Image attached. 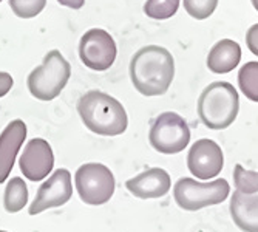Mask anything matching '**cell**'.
<instances>
[{
	"mask_svg": "<svg viewBox=\"0 0 258 232\" xmlns=\"http://www.w3.org/2000/svg\"><path fill=\"white\" fill-rule=\"evenodd\" d=\"M175 78V61L167 48L147 45L130 61V79L144 96H161Z\"/></svg>",
	"mask_w": 258,
	"mask_h": 232,
	"instance_id": "1",
	"label": "cell"
},
{
	"mask_svg": "<svg viewBox=\"0 0 258 232\" xmlns=\"http://www.w3.org/2000/svg\"><path fill=\"white\" fill-rule=\"evenodd\" d=\"M78 111L88 130L102 136H118L127 130L128 118L122 104L107 93L91 90L81 96Z\"/></svg>",
	"mask_w": 258,
	"mask_h": 232,
	"instance_id": "2",
	"label": "cell"
},
{
	"mask_svg": "<svg viewBox=\"0 0 258 232\" xmlns=\"http://www.w3.org/2000/svg\"><path fill=\"white\" fill-rule=\"evenodd\" d=\"M240 110L238 93L229 82H212L198 99V116L201 123L212 130H224L237 120Z\"/></svg>",
	"mask_w": 258,
	"mask_h": 232,
	"instance_id": "3",
	"label": "cell"
},
{
	"mask_svg": "<svg viewBox=\"0 0 258 232\" xmlns=\"http://www.w3.org/2000/svg\"><path fill=\"white\" fill-rule=\"evenodd\" d=\"M72 76V67L57 50H51L43 57L40 67L28 76L30 93L40 101H53L60 95Z\"/></svg>",
	"mask_w": 258,
	"mask_h": 232,
	"instance_id": "4",
	"label": "cell"
},
{
	"mask_svg": "<svg viewBox=\"0 0 258 232\" xmlns=\"http://www.w3.org/2000/svg\"><path fill=\"white\" fill-rule=\"evenodd\" d=\"M230 192L226 180L218 178L210 183H200L194 178H181L173 188L176 204L184 211H200L203 207L223 203Z\"/></svg>",
	"mask_w": 258,
	"mask_h": 232,
	"instance_id": "5",
	"label": "cell"
},
{
	"mask_svg": "<svg viewBox=\"0 0 258 232\" xmlns=\"http://www.w3.org/2000/svg\"><path fill=\"white\" fill-rule=\"evenodd\" d=\"M149 141L155 150L164 155L182 152L190 143V129L182 116L175 111H166L156 116L152 123Z\"/></svg>",
	"mask_w": 258,
	"mask_h": 232,
	"instance_id": "6",
	"label": "cell"
},
{
	"mask_svg": "<svg viewBox=\"0 0 258 232\" xmlns=\"http://www.w3.org/2000/svg\"><path fill=\"white\" fill-rule=\"evenodd\" d=\"M75 181L81 200L87 204H104L114 194V177L107 166L99 162H88L81 166Z\"/></svg>",
	"mask_w": 258,
	"mask_h": 232,
	"instance_id": "7",
	"label": "cell"
},
{
	"mask_svg": "<svg viewBox=\"0 0 258 232\" xmlns=\"http://www.w3.org/2000/svg\"><path fill=\"white\" fill-rule=\"evenodd\" d=\"M118 48L116 42L101 28L88 30L79 42V57L85 67L95 72H105L108 70L116 59Z\"/></svg>",
	"mask_w": 258,
	"mask_h": 232,
	"instance_id": "8",
	"label": "cell"
},
{
	"mask_svg": "<svg viewBox=\"0 0 258 232\" xmlns=\"http://www.w3.org/2000/svg\"><path fill=\"white\" fill-rule=\"evenodd\" d=\"M73 195V186H72V173L67 169H57L48 181H45L37 194L34 201L30 206V215L40 214L46 209L59 207L70 201Z\"/></svg>",
	"mask_w": 258,
	"mask_h": 232,
	"instance_id": "9",
	"label": "cell"
},
{
	"mask_svg": "<svg viewBox=\"0 0 258 232\" xmlns=\"http://www.w3.org/2000/svg\"><path fill=\"white\" fill-rule=\"evenodd\" d=\"M224 166L221 147L212 139H198L187 155V167L200 180L215 178Z\"/></svg>",
	"mask_w": 258,
	"mask_h": 232,
	"instance_id": "10",
	"label": "cell"
},
{
	"mask_svg": "<svg viewBox=\"0 0 258 232\" xmlns=\"http://www.w3.org/2000/svg\"><path fill=\"white\" fill-rule=\"evenodd\" d=\"M19 166L22 173L31 181H40L53 170L54 155L51 146L42 138H34L25 146Z\"/></svg>",
	"mask_w": 258,
	"mask_h": 232,
	"instance_id": "11",
	"label": "cell"
},
{
	"mask_svg": "<svg viewBox=\"0 0 258 232\" xmlns=\"http://www.w3.org/2000/svg\"><path fill=\"white\" fill-rule=\"evenodd\" d=\"M172 180L170 175L159 167H152L147 169L146 172L139 173L135 178H130L125 183V188L128 189L130 194H133L136 198H161L167 195L170 191Z\"/></svg>",
	"mask_w": 258,
	"mask_h": 232,
	"instance_id": "12",
	"label": "cell"
},
{
	"mask_svg": "<svg viewBox=\"0 0 258 232\" xmlns=\"http://www.w3.org/2000/svg\"><path fill=\"white\" fill-rule=\"evenodd\" d=\"M27 138V126L23 121H11L0 133V184L10 177L16 156Z\"/></svg>",
	"mask_w": 258,
	"mask_h": 232,
	"instance_id": "13",
	"label": "cell"
},
{
	"mask_svg": "<svg viewBox=\"0 0 258 232\" xmlns=\"http://www.w3.org/2000/svg\"><path fill=\"white\" fill-rule=\"evenodd\" d=\"M230 217L241 230L258 232V194L233 192L230 198Z\"/></svg>",
	"mask_w": 258,
	"mask_h": 232,
	"instance_id": "14",
	"label": "cell"
},
{
	"mask_svg": "<svg viewBox=\"0 0 258 232\" xmlns=\"http://www.w3.org/2000/svg\"><path fill=\"white\" fill-rule=\"evenodd\" d=\"M241 61V46L230 39L217 42L207 56V67L212 73L224 75L237 68Z\"/></svg>",
	"mask_w": 258,
	"mask_h": 232,
	"instance_id": "15",
	"label": "cell"
},
{
	"mask_svg": "<svg viewBox=\"0 0 258 232\" xmlns=\"http://www.w3.org/2000/svg\"><path fill=\"white\" fill-rule=\"evenodd\" d=\"M27 201H28V188L25 181L19 177L11 178V181L8 183L5 189V197H4L5 209L11 214L19 212L25 207Z\"/></svg>",
	"mask_w": 258,
	"mask_h": 232,
	"instance_id": "16",
	"label": "cell"
},
{
	"mask_svg": "<svg viewBox=\"0 0 258 232\" xmlns=\"http://www.w3.org/2000/svg\"><path fill=\"white\" fill-rule=\"evenodd\" d=\"M238 85L247 99L258 102V62H247L241 67Z\"/></svg>",
	"mask_w": 258,
	"mask_h": 232,
	"instance_id": "17",
	"label": "cell"
},
{
	"mask_svg": "<svg viewBox=\"0 0 258 232\" xmlns=\"http://www.w3.org/2000/svg\"><path fill=\"white\" fill-rule=\"evenodd\" d=\"M179 0H147L144 4V13L155 20H166L176 14Z\"/></svg>",
	"mask_w": 258,
	"mask_h": 232,
	"instance_id": "18",
	"label": "cell"
},
{
	"mask_svg": "<svg viewBox=\"0 0 258 232\" xmlns=\"http://www.w3.org/2000/svg\"><path fill=\"white\" fill-rule=\"evenodd\" d=\"M233 181L237 191L243 194H258V172L246 170L241 164H237L233 169Z\"/></svg>",
	"mask_w": 258,
	"mask_h": 232,
	"instance_id": "19",
	"label": "cell"
},
{
	"mask_svg": "<svg viewBox=\"0 0 258 232\" xmlns=\"http://www.w3.org/2000/svg\"><path fill=\"white\" fill-rule=\"evenodd\" d=\"M187 14L197 20H204L212 16L218 7V0H182Z\"/></svg>",
	"mask_w": 258,
	"mask_h": 232,
	"instance_id": "20",
	"label": "cell"
},
{
	"mask_svg": "<svg viewBox=\"0 0 258 232\" xmlns=\"http://www.w3.org/2000/svg\"><path fill=\"white\" fill-rule=\"evenodd\" d=\"M46 0H10L13 13L20 19H31L43 11Z\"/></svg>",
	"mask_w": 258,
	"mask_h": 232,
	"instance_id": "21",
	"label": "cell"
},
{
	"mask_svg": "<svg viewBox=\"0 0 258 232\" xmlns=\"http://www.w3.org/2000/svg\"><path fill=\"white\" fill-rule=\"evenodd\" d=\"M246 43H247V48L255 54L258 56V23L252 25L246 34Z\"/></svg>",
	"mask_w": 258,
	"mask_h": 232,
	"instance_id": "22",
	"label": "cell"
},
{
	"mask_svg": "<svg viewBox=\"0 0 258 232\" xmlns=\"http://www.w3.org/2000/svg\"><path fill=\"white\" fill-rule=\"evenodd\" d=\"M13 78L11 75L5 73V72H0V98H4L5 95H8V91L13 88Z\"/></svg>",
	"mask_w": 258,
	"mask_h": 232,
	"instance_id": "23",
	"label": "cell"
},
{
	"mask_svg": "<svg viewBox=\"0 0 258 232\" xmlns=\"http://www.w3.org/2000/svg\"><path fill=\"white\" fill-rule=\"evenodd\" d=\"M57 2L63 7H68V8H72V10H79L84 7L85 4V0H57Z\"/></svg>",
	"mask_w": 258,
	"mask_h": 232,
	"instance_id": "24",
	"label": "cell"
},
{
	"mask_svg": "<svg viewBox=\"0 0 258 232\" xmlns=\"http://www.w3.org/2000/svg\"><path fill=\"white\" fill-rule=\"evenodd\" d=\"M252 5H253V8L258 11V0H252Z\"/></svg>",
	"mask_w": 258,
	"mask_h": 232,
	"instance_id": "25",
	"label": "cell"
},
{
	"mask_svg": "<svg viewBox=\"0 0 258 232\" xmlns=\"http://www.w3.org/2000/svg\"><path fill=\"white\" fill-rule=\"evenodd\" d=\"M0 232H7V230H0Z\"/></svg>",
	"mask_w": 258,
	"mask_h": 232,
	"instance_id": "26",
	"label": "cell"
},
{
	"mask_svg": "<svg viewBox=\"0 0 258 232\" xmlns=\"http://www.w3.org/2000/svg\"><path fill=\"white\" fill-rule=\"evenodd\" d=\"M0 2H2V0H0Z\"/></svg>",
	"mask_w": 258,
	"mask_h": 232,
	"instance_id": "27",
	"label": "cell"
}]
</instances>
